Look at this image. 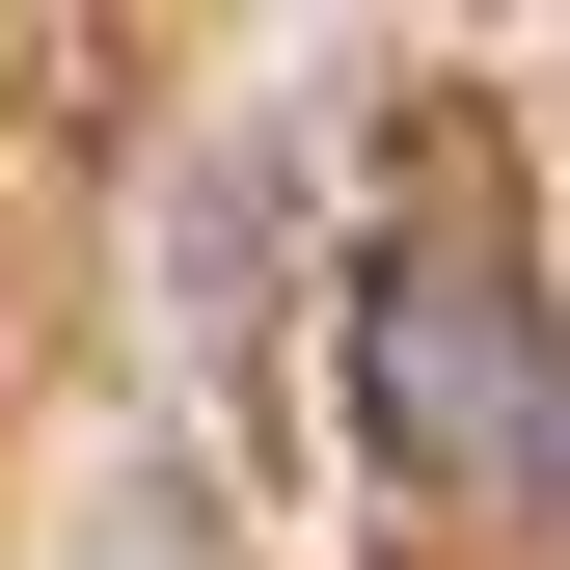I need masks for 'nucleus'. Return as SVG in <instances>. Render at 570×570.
Listing matches in <instances>:
<instances>
[{"mask_svg": "<svg viewBox=\"0 0 570 570\" xmlns=\"http://www.w3.org/2000/svg\"><path fill=\"white\" fill-rule=\"evenodd\" d=\"M353 462L407 517H517L570 489V326H543V245H517V164L435 109L353 218Z\"/></svg>", "mask_w": 570, "mask_h": 570, "instance_id": "1", "label": "nucleus"}]
</instances>
